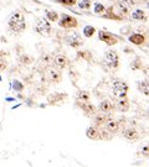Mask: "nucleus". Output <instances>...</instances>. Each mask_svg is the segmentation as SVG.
Returning <instances> with one entry per match:
<instances>
[{
    "mask_svg": "<svg viewBox=\"0 0 149 167\" xmlns=\"http://www.w3.org/2000/svg\"><path fill=\"white\" fill-rule=\"evenodd\" d=\"M98 37H100V40L106 42L108 46H113L118 42V38L117 36H114L113 34L111 32H108V31H100L98 32Z\"/></svg>",
    "mask_w": 149,
    "mask_h": 167,
    "instance_id": "423d86ee",
    "label": "nucleus"
},
{
    "mask_svg": "<svg viewBox=\"0 0 149 167\" xmlns=\"http://www.w3.org/2000/svg\"><path fill=\"white\" fill-rule=\"evenodd\" d=\"M60 26L63 27V29H75L77 27V20L76 18L71 16V15H67V14H63L61 20H60Z\"/></svg>",
    "mask_w": 149,
    "mask_h": 167,
    "instance_id": "39448f33",
    "label": "nucleus"
},
{
    "mask_svg": "<svg viewBox=\"0 0 149 167\" xmlns=\"http://www.w3.org/2000/svg\"><path fill=\"white\" fill-rule=\"evenodd\" d=\"M14 84L16 85V88H15V89H16V91H21V89L24 88V87H22V84H21V83H19V82H16V81L14 82Z\"/></svg>",
    "mask_w": 149,
    "mask_h": 167,
    "instance_id": "bb28decb",
    "label": "nucleus"
},
{
    "mask_svg": "<svg viewBox=\"0 0 149 167\" xmlns=\"http://www.w3.org/2000/svg\"><path fill=\"white\" fill-rule=\"evenodd\" d=\"M117 108H118L119 111H123V113L128 111V109H129V101H128V99L126 97L124 98H118Z\"/></svg>",
    "mask_w": 149,
    "mask_h": 167,
    "instance_id": "9d476101",
    "label": "nucleus"
},
{
    "mask_svg": "<svg viewBox=\"0 0 149 167\" xmlns=\"http://www.w3.org/2000/svg\"><path fill=\"white\" fill-rule=\"evenodd\" d=\"M46 19H49L50 21H57L59 20V14L56 11H47L46 12Z\"/></svg>",
    "mask_w": 149,
    "mask_h": 167,
    "instance_id": "a211bd4d",
    "label": "nucleus"
},
{
    "mask_svg": "<svg viewBox=\"0 0 149 167\" xmlns=\"http://www.w3.org/2000/svg\"><path fill=\"white\" fill-rule=\"evenodd\" d=\"M132 19L134 20H145V14L144 11L141 10V9H137L132 12Z\"/></svg>",
    "mask_w": 149,
    "mask_h": 167,
    "instance_id": "dca6fc26",
    "label": "nucleus"
},
{
    "mask_svg": "<svg viewBox=\"0 0 149 167\" xmlns=\"http://www.w3.org/2000/svg\"><path fill=\"white\" fill-rule=\"evenodd\" d=\"M78 8L80 9H90L91 8V2L90 0H81L78 3Z\"/></svg>",
    "mask_w": 149,
    "mask_h": 167,
    "instance_id": "412c9836",
    "label": "nucleus"
},
{
    "mask_svg": "<svg viewBox=\"0 0 149 167\" xmlns=\"http://www.w3.org/2000/svg\"><path fill=\"white\" fill-rule=\"evenodd\" d=\"M67 43H69L70 46H72L73 48H77V47L82 46L83 41H82V38H81V36L78 34H73V35L67 37Z\"/></svg>",
    "mask_w": 149,
    "mask_h": 167,
    "instance_id": "0eeeda50",
    "label": "nucleus"
},
{
    "mask_svg": "<svg viewBox=\"0 0 149 167\" xmlns=\"http://www.w3.org/2000/svg\"><path fill=\"white\" fill-rule=\"evenodd\" d=\"M94 32H96V29H94L93 26H86V27L83 29V35H85L86 37H91V36H93Z\"/></svg>",
    "mask_w": 149,
    "mask_h": 167,
    "instance_id": "6ab92c4d",
    "label": "nucleus"
},
{
    "mask_svg": "<svg viewBox=\"0 0 149 167\" xmlns=\"http://www.w3.org/2000/svg\"><path fill=\"white\" fill-rule=\"evenodd\" d=\"M8 24H9V26L11 29H14L15 31H22L25 29V19L18 11L10 15V18L8 20Z\"/></svg>",
    "mask_w": 149,
    "mask_h": 167,
    "instance_id": "f257e3e1",
    "label": "nucleus"
},
{
    "mask_svg": "<svg viewBox=\"0 0 149 167\" xmlns=\"http://www.w3.org/2000/svg\"><path fill=\"white\" fill-rule=\"evenodd\" d=\"M144 40H145L144 36L141 35V34H133V35L129 36V41L134 45H142L144 42Z\"/></svg>",
    "mask_w": 149,
    "mask_h": 167,
    "instance_id": "ddd939ff",
    "label": "nucleus"
},
{
    "mask_svg": "<svg viewBox=\"0 0 149 167\" xmlns=\"http://www.w3.org/2000/svg\"><path fill=\"white\" fill-rule=\"evenodd\" d=\"M86 135H87V137H90V139H92V140H97V139L100 137L98 130L96 129V127H93V126L88 127V129L86 130Z\"/></svg>",
    "mask_w": 149,
    "mask_h": 167,
    "instance_id": "4468645a",
    "label": "nucleus"
},
{
    "mask_svg": "<svg viewBox=\"0 0 149 167\" xmlns=\"http://www.w3.org/2000/svg\"><path fill=\"white\" fill-rule=\"evenodd\" d=\"M144 153L148 155V146H144Z\"/></svg>",
    "mask_w": 149,
    "mask_h": 167,
    "instance_id": "cd10ccee",
    "label": "nucleus"
},
{
    "mask_svg": "<svg viewBox=\"0 0 149 167\" xmlns=\"http://www.w3.org/2000/svg\"><path fill=\"white\" fill-rule=\"evenodd\" d=\"M106 127H107V130L110 133L116 134L119 130V124L116 120H107L106 121Z\"/></svg>",
    "mask_w": 149,
    "mask_h": 167,
    "instance_id": "f8f14e48",
    "label": "nucleus"
},
{
    "mask_svg": "<svg viewBox=\"0 0 149 167\" xmlns=\"http://www.w3.org/2000/svg\"><path fill=\"white\" fill-rule=\"evenodd\" d=\"M112 93L113 95L118 99V98H124L128 93V85L126 82L123 81H116L112 85Z\"/></svg>",
    "mask_w": 149,
    "mask_h": 167,
    "instance_id": "f03ea898",
    "label": "nucleus"
},
{
    "mask_svg": "<svg viewBox=\"0 0 149 167\" xmlns=\"http://www.w3.org/2000/svg\"><path fill=\"white\" fill-rule=\"evenodd\" d=\"M36 32L41 36H49L51 34V25L49 21L45 19H40L36 24Z\"/></svg>",
    "mask_w": 149,
    "mask_h": 167,
    "instance_id": "20e7f679",
    "label": "nucleus"
},
{
    "mask_svg": "<svg viewBox=\"0 0 149 167\" xmlns=\"http://www.w3.org/2000/svg\"><path fill=\"white\" fill-rule=\"evenodd\" d=\"M94 120H96V124H97L98 126H101V125L106 124V121H107L108 119H107V117H104V115H97V117L94 118Z\"/></svg>",
    "mask_w": 149,
    "mask_h": 167,
    "instance_id": "aec40b11",
    "label": "nucleus"
},
{
    "mask_svg": "<svg viewBox=\"0 0 149 167\" xmlns=\"http://www.w3.org/2000/svg\"><path fill=\"white\" fill-rule=\"evenodd\" d=\"M51 77H52V81H55V82H59L60 81V78H61V75L60 74H56V73H53V72H51Z\"/></svg>",
    "mask_w": 149,
    "mask_h": 167,
    "instance_id": "393cba45",
    "label": "nucleus"
},
{
    "mask_svg": "<svg viewBox=\"0 0 149 167\" xmlns=\"http://www.w3.org/2000/svg\"><path fill=\"white\" fill-rule=\"evenodd\" d=\"M104 63L108 68H112V69H116L119 65V57H118V53L113 50H110L108 52H106L104 55Z\"/></svg>",
    "mask_w": 149,
    "mask_h": 167,
    "instance_id": "7ed1b4c3",
    "label": "nucleus"
},
{
    "mask_svg": "<svg viewBox=\"0 0 149 167\" xmlns=\"http://www.w3.org/2000/svg\"><path fill=\"white\" fill-rule=\"evenodd\" d=\"M5 68H6V63H5V61L0 58V69H5Z\"/></svg>",
    "mask_w": 149,
    "mask_h": 167,
    "instance_id": "a878e982",
    "label": "nucleus"
},
{
    "mask_svg": "<svg viewBox=\"0 0 149 167\" xmlns=\"http://www.w3.org/2000/svg\"><path fill=\"white\" fill-rule=\"evenodd\" d=\"M60 3H62L63 5H69V6H71V5H75L76 3H77V0H59Z\"/></svg>",
    "mask_w": 149,
    "mask_h": 167,
    "instance_id": "b1692460",
    "label": "nucleus"
},
{
    "mask_svg": "<svg viewBox=\"0 0 149 167\" xmlns=\"http://www.w3.org/2000/svg\"><path fill=\"white\" fill-rule=\"evenodd\" d=\"M103 11H104V6L102 4L97 3L94 5V12H96V14H103Z\"/></svg>",
    "mask_w": 149,
    "mask_h": 167,
    "instance_id": "4be33fe9",
    "label": "nucleus"
},
{
    "mask_svg": "<svg viewBox=\"0 0 149 167\" xmlns=\"http://www.w3.org/2000/svg\"><path fill=\"white\" fill-rule=\"evenodd\" d=\"M118 5L122 9V12H123V14H127L128 9L134 5V0H118Z\"/></svg>",
    "mask_w": 149,
    "mask_h": 167,
    "instance_id": "9b49d317",
    "label": "nucleus"
},
{
    "mask_svg": "<svg viewBox=\"0 0 149 167\" xmlns=\"http://www.w3.org/2000/svg\"><path fill=\"white\" fill-rule=\"evenodd\" d=\"M123 136L128 140V141H137L138 137H139V134L138 131L133 129V127H129V129H126L124 133H123Z\"/></svg>",
    "mask_w": 149,
    "mask_h": 167,
    "instance_id": "6e6552de",
    "label": "nucleus"
},
{
    "mask_svg": "<svg viewBox=\"0 0 149 167\" xmlns=\"http://www.w3.org/2000/svg\"><path fill=\"white\" fill-rule=\"evenodd\" d=\"M78 99H80V100H85V101H87V100L90 99V94H88L87 92H80V94H78Z\"/></svg>",
    "mask_w": 149,
    "mask_h": 167,
    "instance_id": "5701e85b",
    "label": "nucleus"
},
{
    "mask_svg": "<svg viewBox=\"0 0 149 167\" xmlns=\"http://www.w3.org/2000/svg\"><path fill=\"white\" fill-rule=\"evenodd\" d=\"M53 65H55V67L62 69L67 65V59H66V57L63 55H57L55 58H53Z\"/></svg>",
    "mask_w": 149,
    "mask_h": 167,
    "instance_id": "1a4fd4ad",
    "label": "nucleus"
},
{
    "mask_svg": "<svg viewBox=\"0 0 149 167\" xmlns=\"http://www.w3.org/2000/svg\"><path fill=\"white\" fill-rule=\"evenodd\" d=\"M100 110L102 113H110L112 109H113V105L111 104V101H108V100H103L101 104H100Z\"/></svg>",
    "mask_w": 149,
    "mask_h": 167,
    "instance_id": "2eb2a0df",
    "label": "nucleus"
},
{
    "mask_svg": "<svg viewBox=\"0 0 149 167\" xmlns=\"http://www.w3.org/2000/svg\"><path fill=\"white\" fill-rule=\"evenodd\" d=\"M138 87H139V91H141L144 95H148V94H149V88H148V82H147V81L139 82Z\"/></svg>",
    "mask_w": 149,
    "mask_h": 167,
    "instance_id": "f3484780",
    "label": "nucleus"
}]
</instances>
